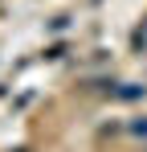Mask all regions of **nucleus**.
<instances>
[{
    "instance_id": "nucleus-1",
    "label": "nucleus",
    "mask_w": 147,
    "mask_h": 152,
    "mask_svg": "<svg viewBox=\"0 0 147 152\" xmlns=\"http://www.w3.org/2000/svg\"><path fill=\"white\" fill-rule=\"evenodd\" d=\"M143 95H147V86H139V82H122V91H115V99H122V103H135Z\"/></svg>"
},
{
    "instance_id": "nucleus-4",
    "label": "nucleus",
    "mask_w": 147,
    "mask_h": 152,
    "mask_svg": "<svg viewBox=\"0 0 147 152\" xmlns=\"http://www.w3.org/2000/svg\"><path fill=\"white\" fill-rule=\"evenodd\" d=\"M66 25H70V17H53V21H49V29H53V33H61Z\"/></svg>"
},
{
    "instance_id": "nucleus-3",
    "label": "nucleus",
    "mask_w": 147,
    "mask_h": 152,
    "mask_svg": "<svg viewBox=\"0 0 147 152\" xmlns=\"http://www.w3.org/2000/svg\"><path fill=\"white\" fill-rule=\"evenodd\" d=\"M127 127H131V136H147V115H143V119H131Z\"/></svg>"
},
{
    "instance_id": "nucleus-5",
    "label": "nucleus",
    "mask_w": 147,
    "mask_h": 152,
    "mask_svg": "<svg viewBox=\"0 0 147 152\" xmlns=\"http://www.w3.org/2000/svg\"><path fill=\"white\" fill-rule=\"evenodd\" d=\"M17 152H24V148H17Z\"/></svg>"
},
{
    "instance_id": "nucleus-2",
    "label": "nucleus",
    "mask_w": 147,
    "mask_h": 152,
    "mask_svg": "<svg viewBox=\"0 0 147 152\" xmlns=\"http://www.w3.org/2000/svg\"><path fill=\"white\" fill-rule=\"evenodd\" d=\"M45 58H49V62H57V58H66V41H57V45H49V50H45Z\"/></svg>"
}]
</instances>
